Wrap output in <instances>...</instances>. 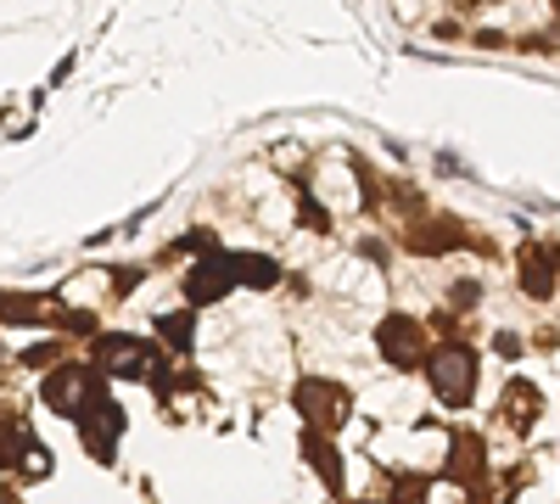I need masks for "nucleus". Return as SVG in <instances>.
<instances>
[{
    "label": "nucleus",
    "instance_id": "nucleus-1",
    "mask_svg": "<svg viewBox=\"0 0 560 504\" xmlns=\"http://www.w3.org/2000/svg\"><path fill=\"white\" fill-rule=\"evenodd\" d=\"M427 376H432V387H438V398H443L448 409L471 403V392H477V353L459 348V342H448V348H438V353L427 359Z\"/></svg>",
    "mask_w": 560,
    "mask_h": 504
},
{
    "label": "nucleus",
    "instance_id": "nucleus-2",
    "mask_svg": "<svg viewBox=\"0 0 560 504\" xmlns=\"http://www.w3.org/2000/svg\"><path fill=\"white\" fill-rule=\"evenodd\" d=\"M45 403H51L57 415L84 421L90 409L102 403V382H96V371H84V364H62V371H51V376H45Z\"/></svg>",
    "mask_w": 560,
    "mask_h": 504
},
{
    "label": "nucleus",
    "instance_id": "nucleus-3",
    "mask_svg": "<svg viewBox=\"0 0 560 504\" xmlns=\"http://www.w3.org/2000/svg\"><path fill=\"white\" fill-rule=\"evenodd\" d=\"M298 409H303V421L314 426V432H337L342 421H348V392L337 387V382H303L298 387Z\"/></svg>",
    "mask_w": 560,
    "mask_h": 504
},
{
    "label": "nucleus",
    "instance_id": "nucleus-4",
    "mask_svg": "<svg viewBox=\"0 0 560 504\" xmlns=\"http://www.w3.org/2000/svg\"><path fill=\"white\" fill-rule=\"evenodd\" d=\"M152 348L140 342V337H102L96 342V364L107 376H152Z\"/></svg>",
    "mask_w": 560,
    "mask_h": 504
},
{
    "label": "nucleus",
    "instance_id": "nucleus-5",
    "mask_svg": "<svg viewBox=\"0 0 560 504\" xmlns=\"http://www.w3.org/2000/svg\"><path fill=\"white\" fill-rule=\"evenodd\" d=\"M230 286H236V274H230V258H208V263H197L191 274H185V297H191V308L219 303Z\"/></svg>",
    "mask_w": 560,
    "mask_h": 504
},
{
    "label": "nucleus",
    "instance_id": "nucleus-6",
    "mask_svg": "<svg viewBox=\"0 0 560 504\" xmlns=\"http://www.w3.org/2000/svg\"><path fill=\"white\" fill-rule=\"evenodd\" d=\"M79 426H84L90 454H96V460H113V443H118V432H124V409H118L113 398H102V403L90 409V415H84Z\"/></svg>",
    "mask_w": 560,
    "mask_h": 504
},
{
    "label": "nucleus",
    "instance_id": "nucleus-7",
    "mask_svg": "<svg viewBox=\"0 0 560 504\" xmlns=\"http://www.w3.org/2000/svg\"><path fill=\"white\" fill-rule=\"evenodd\" d=\"M376 342H382V353H387V359L398 364V371H409V364L420 359V326H415V319H404V314L382 319Z\"/></svg>",
    "mask_w": 560,
    "mask_h": 504
},
{
    "label": "nucleus",
    "instance_id": "nucleus-8",
    "mask_svg": "<svg viewBox=\"0 0 560 504\" xmlns=\"http://www.w3.org/2000/svg\"><path fill=\"white\" fill-rule=\"evenodd\" d=\"M522 286H527L533 297H549V292H555V253H549V247H533V253L522 258Z\"/></svg>",
    "mask_w": 560,
    "mask_h": 504
},
{
    "label": "nucleus",
    "instance_id": "nucleus-9",
    "mask_svg": "<svg viewBox=\"0 0 560 504\" xmlns=\"http://www.w3.org/2000/svg\"><path fill=\"white\" fill-rule=\"evenodd\" d=\"M303 454H308V466H314L325 482L342 488V454H337L331 443H325V432H308V437H303Z\"/></svg>",
    "mask_w": 560,
    "mask_h": 504
},
{
    "label": "nucleus",
    "instance_id": "nucleus-10",
    "mask_svg": "<svg viewBox=\"0 0 560 504\" xmlns=\"http://www.w3.org/2000/svg\"><path fill=\"white\" fill-rule=\"evenodd\" d=\"M448 477L465 482V488H477V477H482V443H477V437H454V466H448Z\"/></svg>",
    "mask_w": 560,
    "mask_h": 504
},
{
    "label": "nucleus",
    "instance_id": "nucleus-11",
    "mask_svg": "<svg viewBox=\"0 0 560 504\" xmlns=\"http://www.w3.org/2000/svg\"><path fill=\"white\" fill-rule=\"evenodd\" d=\"M0 319L7 326H39V319H51V297H7L0 303Z\"/></svg>",
    "mask_w": 560,
    "mask_h": 504
},
{
    "label": "nucleus",
    "instance_id": "nucleus-12",
    "mask_svg": "<svg viewBox=\"0 0 560 504\" xmlns=\"http://www.w3.org/2000/svg\"><path fill=\"white\" fill-rule=\"evenodd\" d=\"M230 274H236V281H253V286H275L280 281V269L269 258H230Z\"/></svg>",
    "mask_w": 560,
    "mask_h": 504
},
{
    "label": "nucleus",
    "instance_id": "nucleus-13",
    "mask_svg": "<svg viewBox=\"0 0 560 504\" xmlns=\"http://www.w3.org/2000/svg\"><path fill=\"white\" fill-rule=\"evenodd\" d=\"M191 319H197V308H185V314H168V319H158V337H168V342H174V353H185V348H191Z\"/></svg>",
    "mask_w": 560,
    "mask_h": 504
}]
</instances>
